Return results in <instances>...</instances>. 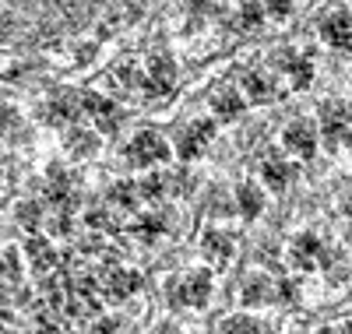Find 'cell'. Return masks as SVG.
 I'll use <instances>...</instances> for the list:
<instances>
[{"mask_svg":"<svg viewBox=\"0 0 352 334\" xmlns=\"http://www.w3.org/2000/svg\"><path fill=\"white\" fill-rule=\"evenodd\" d=\"M240 299L247 302V307H264V302L275 299V282L268 275H250L240 289Z\"/></svg>","mask_w":352,"mask_h":334,"instance_id":"obj_11","label":"cell"},{"mask_svg":"<svg viewBox=\"0 0 352 334\" xmlns=\"http://www.w3.org/2000/svg\"><path fill=\"white\" fill-rule=\"evenodd\" d=\"M85 109L92 113L102 127H113V124H116V109H113V102H106V99H99V96H88V99H85Z\"/></svg>","mask_w":352,"mask_h":334,"instance_id":"obj_18","label":"cell"},{"mask_svg":"<svg viewBox=\"0 0 352 334\" xmlns=\"http://www.w3.org/2000/svg\"><path fill=\"white\" fill-rule=\"evenodd\" d=\"M159 232H162V219H159V215L141 219V222H138V236H141V239H155Z\"/></svg>","mask_w":352,"mask_h":334,"instance_id":"obj_22","label":"cell"},{"mask_svg":"<svg viewBox=\"0 0 352 334\" xmlns=\"http://www.w3.org/2000/svg\"><path fill=\"white\" fill-rule=\"evenodd\" d=\"M109 197H113V204H124V208H134V201H138V187H134V183H116Z\"/></svg>","mask_w":352,"mask_h":334,"instance_id":"obj_20","label":"cell"},{"mask_svg":"<svg viewBox=\"0 0 352 334\" xmlns=\"http://www.w3.org/2000/svg\"><path fill=\"white\" fill-rule=\"evenodd\" d=\"M212 106H215V113H219L222 120H232V116H240V113H243V99H240L236 92H229V88H222Z\"/></svg>","mask_w":352,"mask_h":334,"instance_id":"obj_17","label":"cell"},{"mask_svg":"<svg viewBox=\"0 0 352 334\" xmlns=\"http://www.w3.org/2000/svg\"><path fill=\"white\" fill-rule=\"evenodd\" d=\"M320 257V239L314 232H300L296 239L289 243V264L300 267V271H310Z\"/></svg>","mask_w":352,"mask_h":334,"instance_id":"obj_5","label":"cell"},{"mask_svg":"<svg viewBox=\"0 0 352 334\" xmlns=\"http://www.w3.org/2000/svg\"><path fill=\"white\" fill-rule=\"evenodd\" d=\"M0 275H8V278H18V267H14V257H0Z\"/></svg>","mask_w":352,"mask_h":334,"instance_id":"obj_26","label":"cell"},{"mask_svg":"<svg viewBox=\"0 0 352 334\" xmlns=\"http://www.w3.org/2000/svg\"><path fill=\"white\" fill-rule=\"evenodd\" d=\"M162 187H166V179L162 176H152V179H144V183H138V194L144 201H155V197H162Z\"/></svg>","mask_w":352,"mask_h":334,"instance_id":"obj_21","label":"cell"},{"mask_svg":"<svg viewBox=\"0 0 352 334\" xmlns=\"http://www.w3.org/2000/svg\"><path fill=\"white\" fill-rule=\"evenodd\" d=\"M162 334H187V331H180V327H166Z\"/></svg>","mask_w":352,"mask_h":334,"instance_id":"obj_28","label":"cell"},{"mask_svg":"<svg viewBox=\"0 0 352 334\" xmlns=\"http://www.w3.org/2000/svg\"><path fill=\"white\" fill-rule=\"evenodd\" d=\"M345 236L352 239V215H349V225H345Z\"/></svg>","mask_w":352,"mask_h":334,"instance_id":"obj_29","label":"cell"},{"mask_svg":"<svg viewBox=\"0 0 352 334\" xmlns=\"http://www.w3.org/2000/svg\"><path fill=\"white\" fill-rule=\"evenodd\" d=\"M127 159L134 166H152V162H166L169 159V144L155 134V131H141L131 148H127Z\"/></svg>","mask_w":352,"mask_h":334,"instance_id":"obj_2","label":"cell"},{"mask_svg":"<svg viewBox=\"0 0 352 334\" xmlns=\"http://www.w3.org/2000/svg\"><path fill=\"white\" fill-rule=\"evenodd\" d=\"M335 334H352V320H345V324H338V331Z\"/></svg>","mask_w":352,"mask_h":334,"instance_id":"obj_27","label":"cell"},{"mask_svg":"<svg viewBox=\"0 0 352 334\" xmlns=\"http://www.w3.org/2000/svg\"><path fill=\"white\" fill-rule=\"evenodd\" d=\"M236 204H240V211H243L247 219H257L261 208H264V197H261V190H257L254 183H243V187L236 190Z\"/></svg>","mask_w":352,"mask_h":334,"instance_id":"obj_16","label":"cell"},{"mask_svg":"<svg viewBox=\"0 0 352 334\" xmlns=\"http://www.w3.org/2000/svg\"><path fill=\"white\" fill-rule=\"evenodd\" d=\"M212 134H215L212 120H194V124L184 131V137H180V159H197L204 151V144L212 141Z\"/></svg>","mask_w":352,"mask_h":334,"instance_id":"obj_4","label":"cell"},{"mask_svg":"<svg viewBox=\"0 0 352 334\" xmlns=\"http://www.w3.org/2000/svg\"><path fill=\"white\" fill-rule=\"evenodd\" d=\"M268 11H272L275 18H285V14L292 11V0H268Z\"/></svg>","mask_w":352,"mask_h":334,"instance_id":"obj_25","label":"cell"},{"mask_svg":"<svg viewBox=\"0 0 352 334\" xmlns=\"http://www.w3.org/2000/svg\"><path fill=\"white\" fill-rule=\"evenodd\" d=\"M219 334H264V324L247 313H232L219 324Z\"/></svg>","mask_w":352,"mask_h":334,"instance_id":"obj_14","label":"cell"},{"mask_svg":"<svg viewBox=\"0 0 352 334\" xmlns=\"http://www.w3.org/2000/svg\"><path fill=\"white\" fill-rule=\"evenodd\" d=\"M0 334H4V331H0Z\"/></svg>","mask_w":352,"mask_h":334,"instance_id":"obj_31","label":"cell"},{"mask_svg":"<svg viewBox=\"0 0 352 334\" xmlns=\"http://www.w3.org/2000/svg\"><path fill=\"white\" fill-rule=\"evenodd\" d=\"M141 289V275L131 267H113L109 275H106V296L109 299H127Z\"/></svg>","mask_w":352,"mask_h":334,"instance_id":"obj_6","label":"cell"},{"mask_svg":"<svg viewBox=\"0 0 352 334\" xmlns=\"http://www.w3.org/2000/svg\"><path fill=\"white\" fill-rule=\"evenodd\" d=\"M28 264H32L36 271H50L56 264V254L46 239H28Z\"/></svg>","mask_w":352,"mask_h":334,"instance_id":"obj_15","label":"cell"},{"mask_svg":"<svg viewBox=\"0 0 352 334\" xmlns=\"http://www.w3.org/2000/svg\"><path fill=\"white\" fill-rule=\"evenodd\" d=\"M173 88V64H169V56H155L152 60V67H148V78H144V92L148 96H166Z\"/></svg>","mask_w":352,"mask_h":334,"instance_id":"obj_9","label":"cell"},{"mask_svg":"<svg viewBox=\"0 0 352 334\" xmlns=\"http://www.w3.org/2000/svg\"><path fill=\"white\" fill-rule=\"evenodd\" d=\"M285 148L289 151H296V155H303V159H310L314 155V148H317V134H314V127L310 124H289L285 127Z\"/></svg>","mask_w":352,"mask_h":334,"instance_id":"obj_10","label":"cell"},{"mask_svg":"<svg viewBox=\"0 0 352 334\" xmlns=\"http://www.w3.org/2000/svg\"><path fill=\"white\" fill-rule=\"evenodd\" d=\"M212 271H204V267H197V271H190V275H184L180 282H176L173 289H169V302L173 307H208V299H212Z\"/></svg>","mask_w":352,"mask_h":334,"instance_id":"obj_1","label":"cell"},{"mask_svg":"<svg viewBox=\"0 0 352 334\" xmlns=\"http://www.w3.org/2000/svg\"><path fill=\"white\" fill-rule=\"evenodd\" d=\"M201 250L212 264H229L232 260V239L219 229H204L201 232Z\"/></svg>","mask_w":352,"mask_h":334,"instance_id":"obj_8","label":"cell"},{"mask_svg":"<svg viewBox=\"0 0 352 334\" xmlns=\"http://www.w3.org/2000/svg\"><path fill=\"white\" fill-rule=\"evenodd\" d=\"M320 36H324L328 46L335 49H352V18L349 14H331L324 25H320Z\"/></svg>","mask_w":352,"mask_h":334,"instance_id":"obj_7","label":"cell"},{"mask_svg":"<svg viewBox=\"0 0 352 334\" xmlns=\"http://www.w3.org/2000/svg\"><path fill=\"white\" fill-rule=\"evenodd\" d=\"M36 222H39V208H36V204H25V208H21V225L32 229Z\"/></svg>","mask_w":352,"mask_h":334,"instance_id":"obj_24","label":"cell"},{"mask_svg":"<svg viewBox=\"0 0 352 334\" xmlns=\"http://www.w3.org/2000/svg\"><path fill=\"white\" fill-rule=\"evenodd\" d=\"M349 124H352V109H349V102L331 99V102L320 106V131H324L328 144H335V141H338V134H342Z\"/></svg>","mask_w":352,"mask_h":334,"instance_id":"obj_3","label":"cell"},{"mask_svg":"<svg viewBox=\"0 0 352 334\" xmlns=\"http://www.w3.org/2000/svg\"><path fill=\"white\" fill-rule=\"evenodd\" d=\"M261 21V0H243V25L254 28Z\"/></svg>","mask_w":352,"mask_h":334,"instance_id":"obj_23","label":"cell"},{"mask_svg":"<svg viewBox=\"0 0 352 334\" xmlns=\"http://www.w3.org/2000/svg\"><path fill=\"white\" fill-rule=\"evenodd\" d=\"M264 183L268 187H275V190H282V187H289V179H292V166L285 162V159H278V155H268L264 159Z\"/></svg>","mask_w":352,"mask_h":334,"instance_id":"obj_12","label":"cell"},{"mask_svg":"<svg viewBox=\"0 0 352 334\" xmlns=\"http://www.w3.org/2000/svg\"><path fill=\"white\" fill-rule=\"evenodd\" d=\"M320 334H335V331H320Z\"/></svg>","mask_w":352,"mask_h":334,"instance_id":"obj_30","label":"cell"},{"mask_svg":"<svg viewBox=\"0 0 352 334\" xmlns=\"http://www.w3.org/2000/svg\"><path fill=\"white\" fill-rule=\"evenodd\" d=\"M278 64L289 71V78H292V88H307V85H310V74H314V67H310V60H307V56H292V53H282V56H278Z\"/></svg>","mask_w":352,"mask_h":334,"instance_id":"obj_13","label":"cell"},{"mask_svg":"<svg viewBox=\"0 0 352 334\" xmlns=\"http://www.w3.org/2000/svg\"><path fill=\"white\" fill-rule=\"evenodd\" d=\"M243 88H247V96L254 102H268L272 99V85H268V78H261V74H243Z\"/></svg>","mask_w":352,"mask_h":334,"instance_id":"obj_19","label":"cell"}]
</instances>
